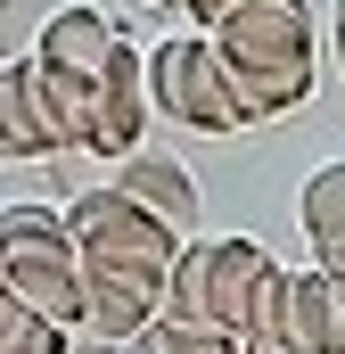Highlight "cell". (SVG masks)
Listing matches in <instances>:
<instances>
[{
  "label": "cell",
  "mask_w": 345,
  "mask_h": 354,
  "mask_svg": "<svg viewBox=\"0 0 345 354\" xmlns=\"http://www.w3.org/2000/svg\"><path fill=\"white\" fill-rule=\"evenodd\" d=\"M148 107L172 115L181 132H206V140L247 132V107H239V91H230V66H222L214 33H197V25H181L172 41L148 50Z\"/></svg>",
  "instance_id": "3"
},
{
  "label": "cell",
  "mask_w": 345,
  "mask_h": 354,
  "mask_svg": "<svg viewBox=\"0 0 345 354\" xmlns=\"http://www.w3.org/2000/svg\"><path fill=\"white\" fill-rule=\"evenodd\" d=\"M148 115H157V107H148V58H140L132 33H124L115 58H107V75L83 91V149H90V157H107V165L132 157L140 132H148Z\"/></svg>",
  "instance_id": "5"
},
{
  "label": "cell",
  "mask_w": 345,
  "mask_h": 354,
  "mask_svg": "<svg viewBox=\"0 0 345 354\" xmlns=\"http://www.w3.org/2000/svg\"><path fill=\"white\" fill-rule=\"evenodd\" d=\"M66 239H75V256H83V264L157 272V280H165V264L181 256V239H172L140 198H124L115 181H107V189H83V198L66 206Z\"/></svg>",
  "instance_id": "4"
},
{
  "label": "cell",
  "mask_w": 345,
  "mask_h": 354,
  "mask_svg": "<svg viewBox=\"0 0 345 354\" xmlns=\"http://www.w3.org/2000/svg\"><path fill=\"white\" fill-rule=\"evenodd\" d=\"M296 223H304V248H313V272H345V157H329L321 174L304 181L296 198Z\"/></svg>",
  "instance_id": "10"
},
{
  "label": "cell",
  "mask_w": 345,
  "mask_h": 354,
  "mask_svg": "<svg viewBox=\"0 0 345 354\" xmlns=\"http://www.w3.org/2000/svg\"><path fill=\"white\" fill-rule=\"evenodd\" d=\"M0 280H8V297L25 313H41L58 330H83V264H75V248L66 256H33V264H0Z\"/></svg>",
  "instance_id": "9"
},
{
  "label": "cell",
  "mask_w": 345,
  "mask_h": 354,
  "mask_svg": "<svg viewBox=\"0 0 345 354\" xmlns=\"http://www.w3.org/2000/svg\"><path fill=\"white\" fill-rule=\"evenodd\" d=\"M66 354H124V346H99V338H83V346H66Z\"/></svg>",
  "instance_id": "18"
},
{
  "label": "cell",
  "mask_w": 345,
  "mask_h": 354,
  "mask_svg": "<svg viewBox=\"0 0 345 354\" xmlns=\"http://www.w3.org/2000/svg\"><path fill=\"white\" fill-rule=\"evenodd\" d=\"M329 50H337V75H345V0L329 8Z\"/></svg>",
  "instance_id": "16"
},
{
  "label": "cell",
  "mask_w": 345,
  "mask_h": 354,
  "mask_svg": "<svg viewBox=\"0 0 345 354\" xmlns=\"http://www.w3.org/2000/svg\"><path fill=\"white\" fill-rule=\"evenodd\" d=\"M214 50L230 66L247 124L313 107V0H239L214 25Z\"/></svg>",
  "instance_id": "1"
},
{
  "label": "cell",
  "mask_w": 345,
  "mask_h": 354,
  "mask_svg": "<svg viewBox=\"0 0 345 354\" xmlns=\"http://www.w3.org/2000/svg\"><path fill=\"white\" fill-rule=\"evenodd\" d=\"M75 239H66V214L58 206H33V198H17V206H0V264H33V256H66Z\"/></svg>",
  "instance_id": "12"
},
{
  "label": "cell",
  "mask_w": 345,
  "mask_h": 354,
  "mask_svg": "<svg viewBox=\"0 0 345 354\" xmlns=\"http://www.w3.org/2000/svg\"><path fill=\"white\" fill-rule=\"evenodd\" d=\"M239 0H181V25H197V33H214L222 17H230Z\"/></svg>",
  "instance_id": "15"
},
{
  "label": "cell",
  "mask_w": 345,
  "mask_h": 354,
  "mask_svg": "<svg viewBox=\"0 0 345 354\" xmlns=\"http://www.w3.org/2000/svg\"><path fill=\"white\" fill-rule=\"evenodd\" d=\"M41 157H50V132L33 107V58H8L0 66V165H41Z\"/></svg>",
  "instance_id": "11"
},
{
  "label": "cell",
  "mask_w": 345,
  "mask_h": 354,
  "mask_svg": "<svg viewBox=\"0 0 345 354\" xmlns=\"http://www.w3.org/2000/svg\"><path fill=\"white\" fill-rule=\"evenodd\" d=\"M17 313H25V305H17V297H8V280H0V338L17 330Z\"/></svg>",
  "instance_id": "17"
},
{
  "label": "cell",
  "mask_w": 345,
  "mask_h": 354,
  "mask_svg": "<svg viewBox=\"0 0 345 354\" xmlns=\"http://www.w3.org/2000/svg\"><path fill=\"white\" fill-rule=\"evenodd\" d=\"M148 8H157V17H181V0H148Z\"/></svg>",
  "instance_id": "19"
},
{
  "label": "cell",
  "mask_w": 345,
  "mask_h": 354,
  "mask_svg": "<svg viewBox=\"0 0 345 354\" xmlns=\"http://www.w3.org/2000/svg\"><path fill=\"white\" fill-rule=\"evenodd\" d=\"M115 189L124 198H140L157 223H165L172 239H197V223H206V206H197V181L181 157H157V149H132V157H115Z\"/></svg>",
  "instance_id": "8"
},
{
  "label": "cell",
  "mask_w": 345,
  "mask_h": 354,
  "mask_svg": "<svg viewBox=\"0 0 345 354\" xmlns=\"http://www.w3.org/2000/svg\"><path fill=\"white\" fill-rule=\"evenodd\" d=\"M140 346H148V354H239V338H222V330H206V322H172V313H157V322L140 330Z\"/></svg>",
  "instance_id": "13"
},
{
  "label": "cell",
  "mask_w": 345,
  "mask_h": 354,
  "mask_svg": "<svg viewBox=\"0 0 345 354\" xmlns=\"http://www.w3.org/2000/svg\"><path fill=\"white\" fill-rule=\"evenodd\" d=\"M115 41H124V25H115V17H99V8H83V0H66V8H50V17H41V33L25 41V58H33L41 75H58V83L90 91L99 75H107Z\"/></svg>",
  "instance_id": "6"
},
{
  "label": "cell",
  "mask_w": 345,
  "mask_h": 354,
  "mask_svg": "<svg viewBox=\"0 0 345 354\" xmlns=\"http://www.w3.org/2000/svg\"><path fill=\"white\" fill-rule=\"evenodd\" d=\"M66 346H75V330H58L41 313H17V330L0 338V354H66Z\"/></svg>",
  "instance_id": "14"
},
{
  "label": "cell",
  "mask_w": 345,
  "mask_h": 354,
  "mask_svg": "<svg viewBox=\"0 0 345 354\" xmlns=\"http://www.w3.org/2000/svg\"><path fill=\"white\" fill-rule=\"evenodd\" d=\"M83 264V256H75ZM165 305V280L157 272H115V264H83V330L75 338H99V346H132Z\"/></svg>",
  "instance_id": "7"
},
{
  "label": "cell",
  "mask_w": 345,
  "mask_h": 354,
  "mask_svg": "<svg viewBox=\"0 0 345 354\" xmlns=\"http://www.w3.org/2000/svg\"><path fill=\"white\" fill-rule=\"evenodd\" d=\"M329 288H337V305H345V272H337V280H329Z\"/></svg>",
  "instance_id": "20"
},
{
  "label": "cell",
  "mask_w": 345,
  "mask_h": 354,
  "mask_svg": "<svg viewBox=\"0 0 345 354\" xmlns=\"http://www.w3.org/2000/svg\"><path fill=\"white\" fill-rule=\"evenodd\" d=\"M271 272H279L271 248L247 239V231H239V239H181V256L165 264V305H157V313H172V322H206V330L239 338Z\"/></svg>",
  "instance_id": "2"
}]
</instances>
